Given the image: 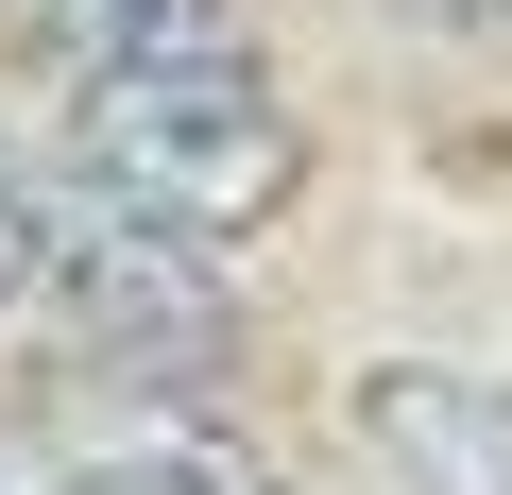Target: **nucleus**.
I'll return each instance as SVG.
<instances>
[{
    "label": "nucleus",
    "instance_id": "f257e3e1",
    "mask_svg": "<svg viewBox=\"0 0 512 495\" xmlns=\"http://www.w3.org/2000/svg\"><path fill=\"white\" fill-rule=\"evenodd\" d=\"M69 154L120 222L188 239V257H222V239L291 222L308 188V120L256 86V69H188V86H69Z\"/></svg>",
    "mask_w": 512,
    "mask_h": 495
},
{
    "label": "nucleus",
    "instance_id": "f03ea898",
    "mask_svg": "<svg viewBox=\"0 0 512 495\" xmlns=\"http://www.w3.org/2000/svg\"><path fill=\"white\" fill-rule=\"evenodd\" d=\"M35 291H69L86 359H137V376H205L239 325H222V274L188 239L120 222L103 188H35Z\"/></svg>",
    "mask_w": 512,
    "mask_h": 495
},
{
    "label": "nucleus",
    "instance_id": "7ed1b4c3",
    "mask_svg": "<svg viewBox=\"0 0 512 495\" xmlns=\"http://www.w3.org/2000/svg\"><path fill=\"white\" fill-rule=\"evenodd\" d=\"M359 461L393 495H512V376L478 359H359Z\"/></svg>",
    "mask_w": 512,
    "mask_h": 495
},
{
    "label": "nucleus",
    "instance_id": "20e7f679",
    "mask_svg": "<svg viewBox=\"0 0 512 495\" xmlns=\"http://www.w3.org/2000/svg\"><path fill=\"white\" fill-rule=\"evenodd\" d=\"M52 69L69 86H188V69H256L239 0H52Z\"/></svg>",
    "mask_w": 512,
    "mask_h": 495
},
{
    "label": "nucleus",
    "instance_id": "39448f33",
    "mask_svg": "<svg viewBox=\"0 0 512 495\" xmlns=\"http://www.w3.org/2000/svg\"><path fill=\"white\" fill-rule=\"evenodd\" d=\"M52 495H291V478L256 461L239 427H171L154 410V427H103L86 461H52Z\"/></svg>",
    "mask_w": 512,
    "mask_h": 495
},
{
    "label": "nucleus",
    "instance_id": "423d86ee",
    "mask_svg": "<svg viewBox=\"0 0 512 495\" xmlns=\"http://www.w3.org/2000/svg\"><path fill=\"white\" fill-rule=\"evenodd\" d=\"M18 308H35V171L0 154V325H18Z\"/></svg>",
    "mask_w": 512,
    "mask_h": 495
},
{
    "label": "nucleus",
    "instance_id": "0eeeda50",
    "mask_svg": "<svg viewBox=\"0 0 512 495\" xmlns=\"http://www.w3.org/2000/svg\"><path fill=\"white\" fill-rule=\"evenodd\" d=\"M427 35H512V0H410Z\"/></svg>",
    "mask_w": 512,
    "mask_h": 495
}]
</instances>
